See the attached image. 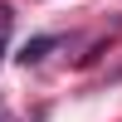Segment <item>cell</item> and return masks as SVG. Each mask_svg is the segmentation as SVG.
I'll list each match as a JSON object with an SVG mask.
<instances>
[{
    "instance_id": "obj_1",
    "label": "cell",
    "mask_w": 122,
    "mask_h": 122,
    "mask_svg": "<svg viewBox=\"0 0 122 122\" xmlns=\"http://www.w3.org/2000/svg\"><path fill=\"white\" fill-rule=\"evenodd\" d=\"M54 44H59L54 34H39V39H29V44L20 49V64H39V59H44V54H49Z\"/></svg>"
}]
</instances>
